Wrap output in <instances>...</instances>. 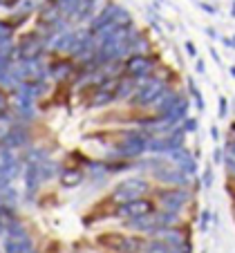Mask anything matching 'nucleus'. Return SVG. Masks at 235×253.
Returning a JSON list of instances; mask_svg holds the SVG:
<instances>
[{"label": "nucleus", "mask_w": 235, "mask_h": 253, "mask_svg": "<svg viewBox=\"0 0 235 253\" xmlns=\"http://www.w3.org/2000/svg\"><path fill=\"white\" fill-rule=\"evenodd\" d=\"M213 217H215V213H213L211 209H201L195 217L197 231H199V233H208V229L213 226Z\"/></svg>", "instance_id": "14"}, {"label": "nucleus", "mask_w": 235, "mask_h": 253, "mask_svg": "<svg viewBox=\"0 0 235 253\" xmlns=\"http://www.w3.org/2000/svg\"><path fill=\"white\" fill-rule=\"evenodd\" d=\"M224 172H226V182H231V184H235V157L233 155H229L226 153V157H224Z\"/></svg>", "instance_id": "15"}, {"label": "nucleus", "mask_w": 235, "mask_h": 253, "mask_svg": "<svg viewBox=\"0 0 235 253\" xmlns=\"http://www.w3.org/2000/svg\"><path fill=\"white\" fill-rule=\"evenodd\" d=\"M211 56H213V61H215V63H222L220 54H217V52H215V49H211Z\"/></svg>", "instance_id": "26"}, {"label": "nucleus", "mask_w": 235, "mask_h": 253, "mask_svg": "<svg viewBox=\"0 0 235 253\" xmlns=\"http://www.w3.org/2000/svg\"><path fill=\"white\" fill-rule=\"evenodd\" d=\"M94 244L103 253H144L146 238L123 231H106L94 238Z\"/></svg>", "instance_id": "2"}, {"label": "nucleus", "mask_w": 235, "mask_h": 253, "mask_svg": "<svg viewBox=\"0 0 235 253\" xmlns=\"http://www.w3.org/2000/svg\"><path fill=\"white\" fill-rule=\"evenodd\" d=\"M78 77V63L70 56H52L47 63V79H52L58 87L72 85Z\"/></svg>", "instance_id": "6"}, {"label": "nucleus", "mask_w": 235, "mask_h": 253, "mask_svg": "<svg viewBox=\"0 0 235 253\" xmlns=\"http://www.w3.org/2000/svg\"><path fill=\"white\" fill-rule=\"evenodd\" d=\"M224 157H226L224 146H215V150H213V164H215V166L224 164Z\"/></svg>", "instance_id": "18"}, {"label": "nucleus", "mask_w": 235, "mask_h": 253, "mask_svg": "<svg viewBox=\"0 0 235 253\" xmlns=\"http://www.w3.org/2000/svg\"><path fill=\"white\" fill-rule=\"evenodd\" d=\"M201 253H208V251H206V249H204V251H201Z\"/></svg>", "instance_id": "31"}, {"label": "nucleus", "mask_w": 235, "mask_h": 253, "mask_svg": "<svg viewBox=\"0 0 235 253\" xmlns=\"http://www.w3.org/2000/svg\"><path fill=\"white\" fill-rule=\"evenodd\" d=\"M224 150H226L229 155H233V157H235V139H226Z\"/></svg>", "instance_id": "21"}, {"label": "nucleus", "mask_w": 235, "mask_h": 253, "mask_svg": "<svg viewBox=\"0 0 235 253\" xmlns=\"http://www.w3.org/2000/svg\"><path fill=\"white\" fill-rule=\"evenodd\" d=\"M150 195L155 197L157 206L161 211H168V213H177L184 217L188 209L195 204V191L186 186L179 188H166V186H155Z\"/></svg>", "instance_id": "3"}, {"label": "nucleus", "mask_w": 235, "mask_h": 253, "mask_svg": "<svg viewBox=\"0 0 235 253\" xmlns=\"http://www.w3.org/2000/svg\"><path fill=\"white\" fill-rule=\"evenodd\" d=\"M186 54L188 56H197V49H195V45H193V41H186Z\"/></svg>", "instance_id": "23"}, {"label": "nucleus", "mask_w": 235, "mask_h": 253, "mask_svg": "<svg viewBox=\"0 0 235 253\" xmlns=\"http://www.w3.org/2000/svg\"><path fill=\"white\" fill-rule=\"evenodd\" d=\"M47 52V43L40 32H27L16 41V63L18 61H40Z\"/></svg>", "instance_id": "5"}, {"label": "nucleus", "mask_w": 235, "mask_h": 253, "mask_svg": "<svg viewBox=\"0 0 235 253\" xmlns=\"http://www.w3.org/2000/svg\"><path fill=\"white\" fill-rule=\"evenodd\" d=\"M166 87H168V83L161 81V79H157V77H150V79H146V81H139L137 92H134L132 99H130L125 105L134 112H146L150 108V103H153Z\"/></svg>", "instance_id": "4"}, {"label": "nucleus", "mask_w": 235, "mask_h": 253, "mask_svg": "<svg viewBox=\"0 0 235 253\" xmlns=\"http://www.w3.org/2000/svg\"><path fill=\"white\" fill-rule=\"evenodd\" d=\"M157 209L159 206H157V202H155V197L148 195V197H139V200L125 202V204H121V206H115L112 217H117V220H121V222H130V220L146 217V215L155 213Z\"/></svg>", "instance_id": "7"}, {"label": "nucleus", "mask_w": 235, "mask_h": 253, "mask_svg": "<svg viewBox=\"0 0 235 253\" xmlns=\"http://www.w3.org/2000/svg\"><path fill=\"white\" fill-rule=\"evenodd\" d=\"M213 182H215V172H213V166H206V168H204V172H201V177H199V184H201V188H204V191H211Z\"/></svg>", "instance_id": "16"}, {"label": "nucleus", "mask_w": 235, "mask_h": 253, "mask_svg": "<svg viewBox=\"0 0 235 253\" xmlns=\"http://www.w3.org/2000/svg\"><path fill=\"white\" fill-rule=\"evenodd\" d=\"M231 77H235V65H233V67H231Z\"/></svg>", "instance_id": "28"}, {"label": "nucleus", "mask_w": 235, "mask_h": 253, "mask_svg": "<svg viewBox=\"0 0 235 253\" xmlns=\"http://www.w3.org/2000/svg\"><path fill=\"white\" fill-rule=\"evenodd\" d=\"M0 253H2V249H0Z\"/></svg>", "instance_id": "33"}, {"label": "nucleus", "mask_w": 235, "mask_h": 253, "mask_svg": "<svg viewBox=\"0 0 235 253\" xmlns=\"http://www.w3.org/2000/svg\"><path fill=\"white\" fill-rule=\"evenodd\" d=\"M40 2H47V0H40Z\"/></svg>", "instance_id": "32"}, {"label": "nucleus", "mask_w": 235, "mask_h": 253, "mask_svg": "<svg viewBox=\"0 0 235 253\" xmlns=\"http://www.w3.org/2000/svg\"><path fill=\"white\" fill-rule=\"evenodd\" d=\"M153 238L161 240V242H166L168 247H173V249H179V247H184V244L193 242L191 226H188L186 222H184V224H177V226H168V229H159Z\"/></svg>", "instance_id": "11"}, {"label": "nucleus", "mask_w": 235, "mask_h": 253, "mask_svg": "<svg viewBox=\"0 0 235 253\" xmlns=\"http://www.w3.org/2000/svg\"><path fill=\"white\" fill-rule=\"evenodd\" d=\"M155 184L150 177H141V175H132L121 179L119 184L112 186V191L106 195V202L110 206H121L125 202L139 200V197H148L153 193Z\"/></svg>", "instance_id": "1"}, {"label": "nucleus", "mask_w": 235, "mask_h": 253, "mask_svg": "<svg viewBox=\"0 0 235 253\" xmlns=\"http://www.w3.org/2000/svg\"><path fill=\"white\" fill-rule=\"evenodd\" d=\"M58 186L61 188H65V191H72V188H78L83 182L87 179V172H85V168H81V166H63L61 168V172H58Z\"/></svg>", "instance_id": "12"}, {"label": "nucleus", "mask_w": 235, "mask_h": 253, "mask_svg": "<svg viewBox=\"0 0 235 253\" xmlns=\"http://www.w3.org/2000/svg\"><path fill=\"white\" fill-rule=\"evenodd\" d=\"M206 34H208V36H211V39H217V34H215V29L206 27Z\"/></svg>", "instance_id": "27"}, {"label": "nucleus", "mask_w": 235, "mask_h": 253, "mask_svg": "<svg viewBox=\"0 0 235 253\" xmlns=\"http://www.w3.org/2000/svg\"><path fill=\"white\" fill-rule=\"evenodd\" d=\"M182 128H184V132H195L197 130V119H193V117H186V119L182 121Z\"/></svg>", "instance_id": "19"}, {"label": "nucleus", "mask_w": 235, "mask_h": 253, "mask_svg": "<svg viewBox=\"0 0 235 253\" xmlns=\"http://www.w3.org/2000/svg\"><path fill=\"white\" fill-rule=\"evenodd\" d=\"M233 217H235V206H233Z\"/></svg>", "instance_id": "29"}, {"label": "nucleus", "mask_w": 235, "mask_h": 253, "mask_svg": "<svg viewBox=\"0 0 235 253\" xmlns=\"http://www.w3.org/2000/svg\"><path fill=\"white\" fill-rule=\"evenodd\" d=\"M195 72H197V74H204V72H206V63L201 61V58H197V63H195Z\"/></svg>", "instance_id": "22"}, {"label": "nucleus", "mask_w": 235, "mask_h": 253, "mask_svg": "<svg viewBox=\"0 0 235 253\" xmlns=\"http://www.w3.org/2000/svg\"><path fill=\"white\" fill-rule=\"evenodd\" d=\"M32 146V132H29V126L27 124H11L9 128L5 130L2 139H0V148H7V150H27Z\"/></svg>", "instance_id": "10"}, {"label": "nucleus", "mask_w": 235, "mask_h": 253, "mask_svg": "<svg viewBox=\"0 0 235 253\" xmlns=\"http://www.w3.org/2000/svg\"><path fill=\"white\" fill-rule=\"evenodd\" d=\"M77 253H87V251H77Z\"/></svg>", "instance_id": "30"}, {"label": "nucleus", "mask_w": 235, "mask_h": 253, "mask_svg": "<svg viewBox=\"0 0 235 253\" xmlns=\"http://www.w3.org/2000/svg\"><path fill=\"white\" fill-rule=\"evenodd\" d=\"M137 85H139V81H134V79H130V77H121L119 81H117V101L128 103V101L132 99V94L137 92Z\"/></svg>", "instance_id": "13"}, {"label": "nucleus", "mask_w": 235, "mask_h": 253, "mask_svg": "<svg viewBox=\"0 0 235 253\" xmlns=\"http://www.w3.org/2000/svg\"><path fill=\"white\" fill-rule=\"evenodd\" d=\"M123 65H125V77L134 79V81H146L161 65V58L155 52L148 54V56H128L123 61Z\"/></svg>", "instance_id": "8"}, {"label": "nucleus", "mask_w": 235, "mask_h": 253, "mask_svg": "<svg viewBox=\"0 0 235 253\" xmlns=\"http://www.w3.org/2000/svg\"><path fill=\"white\" fill-rule=\"evenodd\" d=\"M117 103V81H103L101 85L85 92V108L87 110H101Z\"/></svg>", "instance_id": "9"}, {"label": "nucleus", "mask_w": 235, "mask_h": 253, "mask_svg": "<svg viewBox=\"0 0 235 253\" xmlns=\"http://www.w3.org/2000/svg\"><path fill=\"white\" fill-rule=\"evenodd\" d=\"M199 7L204 11H208V14H215V7H211V5H206V2H199Z\"/></svg>", "instance_id": "24"}, {"label": "nucleus", "mask_w": 235, "mask_h": 253, "mask_svg": "<svg viewBox=\"0 0 235 253\" xmlns=\"http://www.w3.org/2000/svg\"><path fill=\"white\" fill-rule=\"evenodd\" d=\"M217 117H220V119H226V117H229V101H226V96H220V99H217Z\"/></svg>", "instance_id": "17"}, {"label": "nucleus", "mask_w": 235, "mask_h": 253, "mask_svg": "<svg viewBox=\"0 0 235 253\" xmlns=\"http://www.w3.org/2000/svg\"><path fill=\"white\" fill-rule=\"evenodd\" d=\"M211 137H213V141H220V132H217V126H213V128H211Z\"/></svg>", "instance_id": "25"}, {"label": "nucleus", "mask_w": 235, "mask_h": 253, "mask_svg": "<svg viewBox=\"0 0 235 253\" xmlns=\"http://www.w3.org/2000/svg\"><path fill=\"white\" fill-rule=\"evenodd\" d=\"M18 2L20 0H0V7H5V9H16Z\"/></svg>", "instance_id": "20"}]
</instances>
